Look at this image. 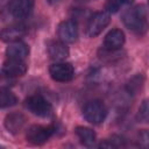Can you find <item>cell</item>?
I'll use <instances>...</instances> for the list:
<instances>
[{"label": "cell", "instance_id": "2", "mask_svg": "<svg viewBox=\"0 0 149 149\" xmlns=\"http://www.w3.org/2000/svg\"><path fill=\"white\" fill-rule=\"evenodd\" d=\"M83 116L92 125H100L107 116V108L100 100H91L84 106Z\"/></svg>", "mask_w": 149, "mask_h": 149}, {"label": "cell", "instance_id": "8", "mask_svg": "<svg viewBox=\"0 0 149 149\" xmlns=\"http://www.w3.org/2000/svg\"><path fill=\"white\" fill-rule=\"evenodd\" d=\"M57 35L59 41L68 43H74L78 38V27L73 20H64L58 24Z\"/></svg>", "mask_w": 149, "mask_h": 149}, {"label": "cell", "instance_id": "14", "mask_svg": "<svg viewBox=\"0 0 149 149\" xmlns=\"http://www.w3.org/2000/svg\"><path fill=\"white\" fill-rule=\"evenodd\" d=\"M28 55H29V47L26 43L21 42V41L12 42L6 48L7 58H15V59L24 61L28 57Z\"/></svg>", "mask_w": 149, "mask_h": 149}, {"label": "cell", "instance_id": "13", "mask_svg": "<svg viewBox=\"0 0 149 149\" xmlns=\"http://www.w3.org/2000/svg\"><path fill=\"white\" fill-rule=\"evenodd\" d=\"M48 54L54 61H64L69 56V48L62 41H50L47 45Z\"/></svg>", "mask_w": 149, "mask_h": 149}, {"label": "cell", "instance_id": "11", "mask_svg": "<svg viewBox=\"0 0 149 149\" xmlns=\"http://www.w3.org/2000/svg\"><path fill=\"white\" fill-rule=\"evenodd\" d=\"M125 40L126 37L121 29H112L105 36L104 45L108 51H115L123 45Z\"/></svg>", "mask_w": 149, "mask_h": 149}, {"label": "cell", "instance_id": "18", "mask_svg": "<svg viewBox=\"0 0 149 149\" xmlns=\"http://www.w3.org/2000/svg\"><path fill=\"white\" fill-rule=\"evenodd\" d=\"M149 116V107H148V100H143L139 108V119L142 122H148Z\"/></svg>", "mask_w": 149, "mask_h": 149}, {"label": "cell", "instance_id": "1", "mask_svg": "<svg viewBox=\"0 0 149 149\" xmlns=\"http://www.w3.org/2000/svg\"><path fill=\"white\" fill-rule=\"evenodd\" d=\"M147 8L144 5H137L127 9L122 14L123 24L136 34H143L147 30Z\"/></svg>", "mask_w": 149, "mask_h": 149}, {"label": "cell", "instance_id": "5", "mask_svg": "<svg viewBox=\"0 0 149 149\" xmlns=\"http://www.w3.org/2000/svg\"><path fill=\"white\" fill-rule=\"evenodd\" d=\"M34 5V0H9L7 3V12L15 20H23L31 14Z\"/></svg>", "mask_w": 149, "mask_h": 149}, {"label": "cell", "instance_id": "4", "mask_svg": "<svg viewBox=\"0 0 149 149\" xmlns=\"http://www.w3.org/2000/svg\"><path fill=\"white\" fill-rule=\"evenodd\" d=\"M109 21H111V14H108L106 10L94 13L90 17L86 24V35L88 37L98 36L109 24Z\"/></svg>", "mask_w": 149, "mask_h": 149}, {"label": "cell", "instance_id": "9", "mask_svg": "<svg viewBox=\"0 0 149 149\" xmlns=\"http://www.w3.org/2000/svg\"><path fill=\"white\" fill-rule=\"evenodd\" d=\"M2 71L8 77H21L27 72V64L22 59L7 58L2 65Z\"/></svg>", "mask_w": 149, "mask_h": 149}, {"label": "cell", "instance_id": "10", "mask_svg": "<svg viewBox=\"0 0 149 149\" xmlns=\"http://www.w3.org/2000/svg\"><path fill=\"white\" fill-rule=\"evenodd\" d=\"M26 116L22 114V113H19V112H13V113H9L6 115L5 118V127L6 129L12 133V134H17L22 130V128L24 127L26 125Z\"/></svg>", "mask_w": 149, "mask_h": 149}, {"label": "cell", "instance_id": "6", "mask_svg": "<svg viewBox=\"0 0 149 149\" xmlns=\"http://www.w3.org/2000/svg\"><path fill=\"white\" fill-rule=\"evenodd\" d=\"M52 134H54V127L34 125V126L29 127V129L27 130L26 137L29 143L35 144V146H41V144L45 143Z\"/></svg>", "mask_w": 149, "mask_h": 149}, {"label": "cell", "instance_id": "19", "mask_svg": "<svg viewBox=\"0 0 149 149\" xmlns=\"http://www.w3.org/2000/svg\"><path fill=\"white\" fill-rule=\"evenodd\" d=\"M49 3H56V2H59L61 0H47Z\"/></svg>", "mask_w": 149, "mask_h": 149}, {"label": "cell", "instance_id": "3", "mask_svg": "<svg viewBox=\"0 0 149 149\" xmlns=\"http://www.w3.org/2000/svg\"><path fill=\"white\" fill-rule=\"evenodd\" d=\"M24 106L29 112L41 118H48L52 113L51 104L47 99H44L42 95H38V94L28 97L24 101Z\"/></svg>", "mask_w": 149, "mask_h": 149}, {"label": "cell", "instance_id": "7", "mask_svg": "<svg viewBox=\"0 0 149 149\" xmlns=\"http://www.w3.org/2000/svg\"><path fill=\"white\" fill-rule=\"evenodd\" d=\"M49 73L54 80L59 81V83H66L73 78L74 70L70 63L57 62V63H54L50 65Z\"/></svg>", "mask_w": 149, "mask_h": 149}, {"label": "cell", "instance_id": "17", "mask_svg": "<svg viewBox=\"0 0 149 149\" xmlns=\"http://www.w3.org/2000/svg\"><path fill=\"white\" fill-rule=\"evenodd\" d=\"M134 0H107L105 3V9L108 14H114L125 5L133 3Z\"/></svg>", "mask_w": 149, "mask_h": 149}, {"label": "cell", "instance_id": "12", "mask_svg": "<svg viewBox=\"0 0 149 149\" xmlns=\"http://www.w3.org/2000/svg\"><path fill=\"white\" fill-rule=\"evenodd\" d=\"M27 30L24 28V26L22 24H14V26H9L7 28H3L0 31V40L3 42H16L20 41L24 35H26Z\"/></svg>", "mask_w": 149, "mask_h": 149}, {"label": "cell", "instance_id": "15", "mask_svg": "<svg viewBox=\"0 0 149 149\" xmlns=\"http://www.w3.org/2000/svg\"><path fill=\"white\" fill-rule=\"evenodd\" d=\"M76 135L78 136V139H79V141L84 144V146H86V147H92V146H94V143H95V139H97V136H95V133L91 129V128H88V127H84V126H79V127H77L76 128Z\"/></svg>", "mask_w": 149, "mask_h": 149}, {"label": "cell", "instance_id": "16", "mask_svg": "<svg viewBox=\"0 0 149 149\" xmlns=\"http://www.w3.org/2000/svg\"><path fill=\"white\" fill-rule=\"evenodd\" d=\"M17 104V97L8 88H0V108H8Z\"/></svg>", "mask_w": 149, "mask_h": 149}]
</instances>
